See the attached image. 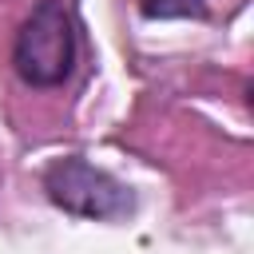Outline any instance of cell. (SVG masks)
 <instances>
[{
    "instance_id": "1",
    "label": "cell",
    "mask_w": 254,
    "mask_h": 254,
    "mask_svg": "<svg viewBox=\"0 0 254 254\" xmlns=\"http://www.w3.org/2000/svg\"><path fill=\"white\" fill-rule=\"evenodd\" d=\"M79 36L64 0H36L12 44V71L28 87H64L75 71Z\"/></svg>"
},
{
    "instance_id": "2",
    "label": "cell",
    "mask_w": 254,
    "mask_h": 254,
    "mask_svg": "<svg viewBox=\"0 0 254 254\" xmlns=\"http://www.w3.org/2000/svg\"><path fill=\"white\" fill-rule=\"evenodd\" d=\"M44 194L64 214L91 218V222H119V218L135 214V190L123 179H115L111 171H103L79 155H64V159L48 163Z\"/></svg>"
},
{
    "instance_id": "3",
    "label": "cell",
    "mask_w": 254,
    "mask_h": 254,
    "mask_svg": "<svg viewBox=\"0 0 254 254\" xmlns=\"http://www.w3.org/2000/svg\"><path fill=\"white\" fill-rule=\"evenodd\" d=\"M139 12L147 20H202L206 0H139Z\"/></svg>"
}]
</instances>
